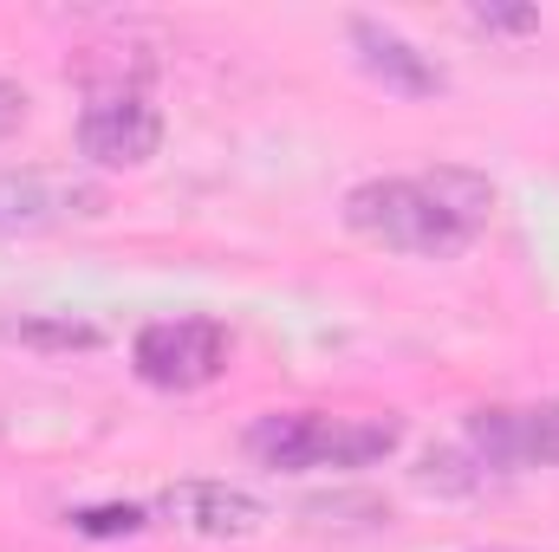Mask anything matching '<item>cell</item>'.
Wrapping results in <instances>:
<instances>
[{"label": "cell", "mask_w": 559, "mask_h": 552, "mask_svg": "<svg viewBox=\"0 0 559 552\" xmlns=\"http://www.w3.org/2000/svg\"><path fill=\"white\" fill-rule=\"evenodd\" d=\"M163 143V111L143 85H105L79 111V149L98 169H143Z\"/></svg>", "instance_id": "cell-4"}, {"label": "cell", "mask_w": 559, "mask_h": 552, "mask_svg": "<svg viewBox=\"0 0 559 552\" xmlns=\"http://www.w3.org/2000/svg\"><path fill=\"white\" fill-rule=\"evenodd\" d=\"M404 442L397 416H319V410H274L248 429V455L280 475L312 468H371Z\"/></svg>", "instance_id": "cell-2"}, {"label": "cell", "mask_w": 559, "mask_h": 552, "mask_svg": "<svg viewBox=\"0 0 559 552\" xmlns=\"http://www.w3.org/2000/svg\"><path fill=\"white\" fill-rule=\"evenodd\" d=\"M13 338H39V345H98L92 325H7Z\"/></svg>", "instance_id": "cell-11"}, {"label": "cell", "mask_w": 559, "mask_h": 552, "mask_svg": "<svg viewBox=\"0 0 559 552\" xmlns=\"http://www.w3.org/2000/svg\"><path fill=\"white\" fill-rule=\"evenodd\" d=\"M495 215V182L475 169H417V176H378L345 195V221L417 261H449L462 254Z\"/></svg>", "instance_id": "cell-1"}, {"label": "cell", "mask_w": 559, "mask_h": 552, "mask_svg": "<svg viewBox=\"0 0 559 552\" xmlns=\"http://www.w3.org/2000/svg\"><path fill=\"white\" fill-rule=\"evenodd\" d=\"M468 448L488 468H559V404L534 410H475Z\"/></svg>", "instance_id": "cell-5"}, {"label": "cell", "mask_w": 559, "mask_h": 552, "mask_svg": "<svg viewBox=\"0 0 559 552\" xmlns=\"http://www.w3.org/2000/svg\"><path fill=\"white\" fill-rule=\"evenodd\" d=\"M150 514H163L169 527L202 533V540H248V533H261V520H267V507H261L254 494L228 488V481H182V488H169Z\"/></svg>", "instance_id": "cell-7"}, {"label": "cell", "mask_w": 559, "mask_h": 552, "mask_svg": "<svg viewBox=\"0 0 559 552\" xmlns=\"http://www.w3.org/2000/svg\"><path fill=\"white\" fill-rule=\"evenodd\" d=\"M20 118H26V92H20V85H13V79L0 72V137H7V131H13Z\"/></svg>", "instance_id": "cell-12"}, {"label": "cell", "mask_w": 559, "mask_h": 552, "mask_svg": "<svg viewBox=\"0 0 559 552\" xmlns=\"http://www.w3.org/2000/svg\"><path fill=\"white\" fill-rule=\"evenodd\" d=\"M352 46H358V65H365L371 79H384L391 92H404V98H436V92L449 85L442 65L423 59L417 46H411L397 26H384V20H352Z\"/></svg>", "instance_id": "cell-8"}, {"label": "cell", "mask_w": 559, "mask_h": 552, "mask_svg": "<svg viewBox=\"0 0 559 552\" xmlns=\"http://www.w3.org/2000/svg\"><path fill=\"white\" fill-rule=\"evenodd\" d=\"M98 208H105V189L72 182V176H46V169H20V176L7 169L0 176V235H33V228L98 215Z\"/></svg>", "instance_id": "cell-6"}, {"label": "cell", "mask_w": 559, "mask_h": 552, "mask_svg": "<svg viewBox=\"0 0 559 552\" xmlns=\"http://www.w3.org/2000/svg\"><path fill=\"white\" fill-rule=\"evenodd\" d=\"M468 20H475V26H495V33H534V26H540L534 7H475Z\"/></svg>", "instance_id": "cell-10"}, {"label": "cell", "mask_w": 559, "mask_h": 552, "mask_svg": "<svg viewBox=\"0 0 559 552\" xmlns=\"http://www.w3.org/2000/svg\"><path fill=\"white\" fill-rule=\"evenodd\" d=\"M72 527L92 540H111V533H138L150 520H143V507H85V514H72Z\"/></svg>", "instance_id": "cell-9"}, {"label": "cell", "mask_w": 559, "mask_h": 552, "mask_svg": "<svg viewBox=\"0 0 559 552\" xmlns=\"http://www.w3.org/2000/svg\"><path fill=\"white\" fill-rule=\"evenodd\" d=\"M131 364L150 391H202L228 371V332L215 319H150L131 345Z\"/></svg>", "instance_id": "cell-3"}]
</instances>
